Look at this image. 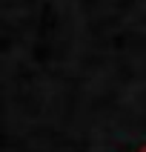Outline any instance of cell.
I'll use <instances>...</instances> for the list:
<instances>
[{
	"mask_svg": "<svg viewBox=\"0 0 146 152\" xmlns=\"http://www.w3.org/2000/svg\"><path fill=\"white\" fill-rule=\"evenodd\" d=\"M140 152H146V146H143V149H140Z\"/></svg>",
	"mask_w": 146,
	"mask_h": 152,
	"instance_id": "1",
	"label": "cell"
}]
</instances>
